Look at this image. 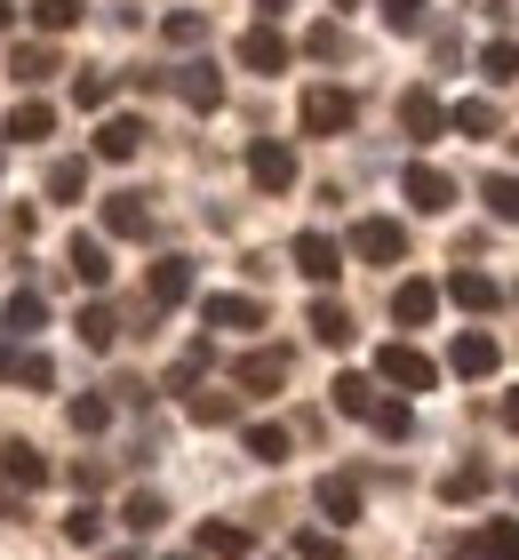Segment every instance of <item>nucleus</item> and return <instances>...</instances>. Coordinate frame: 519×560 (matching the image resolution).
<instances>
[{
	"instance_id": "nucleus-1",
	"label": "nucleus",
	"mask_w": 519,
	"mask_h": 560,
	"mask_svg": "<svg viewBox=\"0 0 519 560\" xmlns=\"http://www.w3.org/2000/svg\"><path fill=\"white\" fill-rule=\"evenodd\" d=\"M352 257L400 265V257H408V224H392V217H359V224H352Z\"/></svg>"
},
{
	"instance_id": "nucleus-2",
	"label": "nucleus",
	"mask_w": 519,
	"mask_h": 560,
	"mask_svg": "<svg viewBox=\"0 0 519 560\" xmlns=\"http://www.w3.org/2000/svg\"><path fill=\"white\" fill-rule=\"evenodd\" d=\"M248 176H256V192H288L296 185V152L280 137H256L248 144Z\"/></svg>"
},
{
	"instance_id": "nucleus-3",
	"label": "nucleus",
	"mask_w": 519,
	"mask_h": 560,
	"mask_svg": "<svg viewBox=\"0 0 519 560\" xmlns=\"http://www.w3.org/2000/svg\"><path fill=\"white\" fill-rule=\"evenodd\" d=\"M448 369L480 385V376H496V369H504V345H496V337H480V328H463V337L448 345Z\"/></svg>"
},
{
	"instance_id": "nucleus-4",
	"label": "nucleus",
	"mask_w": 519,
	"mask_h": 560,
	"mask_svg": "<svg viewBox=\"0 0 519 560\" xmlns=\"http://www.w3.org/2000/svg\"><path fill=\"white\" fill-rule=\"evenodd\" d=\"M384 376H392L400 393H432L439 385V369H432V352H415V345H384V361H376Z\"/></svg>"
},
{
	"instance_id": "nucleus-5",
	"label": "nucleus",
	"mask_w": 519,
	"mask_h": 560,
	"mask_svg": "<svg viewBox=\"0 0 519 560\" xmlns=\"http://www.w3.org/2000/svg\"><path fill=\"white\" fill-rule=\"evenodd\" d=\"M304 129H311V137L352 129V96H344V89H304Z\"/></svg>"
},
{
	"instance_id": "nucleus-6",
	"label": "nucleus",
	"mask_w": 519,
	"mask_h": 560,
	"mask_svg": "<svg viewBox=\"0 0 519 560\" xmlns=\"http://www.w3.org/2000/svg\"><path fill=\"white\" fill-rule=\"evenodd\" d=\"M144 296H152V313L185 304V296H192V265H185V257H161V265H152V280H144Z\"/></svg>"
},
{
	"instance_id": "nucleus-7",
	"label": "nucleus",
	"mask_w": 519,
	"mask_h": 560,
	"mask_svg": "<svg viewBox=\"0 0 519 560\" xmlns=\"http://www.w3.org/2000/svg\"><path fill=\"white\" fill-rule=\"evenodd\" d=\"M408 200H415L424 217L456 209V176H448V168H408Z\"/></svg>"
},
{
	"instance_id": "nucleus-8",
	"label": "nucleus",
	"mask_w": 519,
	"mask_h": 560,
	"mask_svg": "<svg viewBox=\"0 0 519 560\" xmlns=\"http://www.w3.org/2000/svg\"><path fill=\"white\" fill-rule=\"evenodd\" d=\"M104 233H120V241H144V233H152V209H144V192H113V200H104Z\"/></svg>"
},
{
	"instance_id": "nucleus-9",
	"label": "nucleus",
	"mask_w": 519,
	"mask_h": 560,
	"mask_svg": "<svg viewBox=\"0 0 519 560\" xmlns=\"http://www.w3.org/2000/svg\"><path fill=\"white\" fill-rule=\"evenodd\" d=\"M296 272L304 280H335V272H344V248H335L328 233H304L296 241Z\"/></svg>"
},
{
	"instance_id": "nucleus-10",
	"label": "nucleus",
	"mask_w": 519,
	"mask_h": 560,
	"mask_svg": "<svg viewBox=\"0 0 519 560\" xmlns=\"http://www.w3.org/2000/svg\"><path fill=\"white\" fill-rule=\"evenodd\" d=\"M176 96H185L192 113H216V105H224V81H216V65H185V72H176Z\"/></svg>"
},
{
	"instance_id": "nucleus-11",
	"label": "nucleus",
	"mask_w": 519,
	"mask_h": 560,
	"mask_svg": "<svg viewBox=\"0 0 519 560\" xmlns=\"http://www.w3.org/2000/svg\"><path fill=\"white\" fill-rule=\"evenodd\" d=\"M0 480H9V489H40V480H48V456L24 448V441H9V448H0Z\"/></svg>"
},
{
	"instance_id": "nucleus-12",
	"label": "nucleus",
	"mask_w": 519,
	"mask_h": 560,
	"mask_svg": "<svg viewBox=\"0 0 519 560\" xmlns=\"http://www.w3.org/2000/svg\"><path fill=\"white\" fill-rule=\"evenodd\" d=\"M439 120H448V113H439V96H424V89H408V96H400V129H408L415 144H432V137H439Z\"/></svg>"
},
{
	"instance_id": "nucleus-13",
	"label": "nucleus",
	"mask_w": 519,
	"mask_h": 560,
	"mask_svg": "<svg viewBox=\"0 0 519 560\" xmlns=\"http://www.w3.org/2000/svg\"><path fill=\"white\" fill-rule=\"evenodd\" d=\"M359 504H368V497H359V480H352V472H328V480H320V513H328V521H344V528H352V521H359Z\"/></svg>"
},
{
	"instance_id": "nucleus-14",
	"label": "nucleus",
	"mask_w": 519,
	"mask_h": 560,
	"mask_svg": "<svg viewBox=\"0 0 519 560\" xmlns=\"http://www.w3.org/2000/svg\"><path fill=\"white\" fill-rule=\"evenodd\" d=\"M432 313H439V289H432V280H400V289H392V320L424 328Z\"/></svg>"
},
{
	"instance_id": "nucleus-15",
	"label": "nucleus",
	"mask_w": 519,
	"mask_h": 560,
	"mask_svg": "<svg viewBox=\"0 0 519 560\" xmlns=\"http://www.w3.org/2000/svg\"><path fill=\"white\" fill-rule=\"evenodd\" d=\"M137 144H144V120H128V113H113V120L96 129V152H104V161H137Z\"/></svg>"
},
{
	"instance_id": "nucleus-16",
	"label": "nucleus",
	"mask_w": 519,
	"mask_h": 560,
	"mask_svg": "<svg viewBox=\"0 0 519 560\" xmlns=\"http://www.w3.org/2000/svg\"><path fill=\"white\" fill-rule=\"evenodd\" d=\"M240 65H248V72H280V65H288V40H280L272 24H256V33L240 40Z\"/></svg>"
},
{
	"instance_id": "nucleus-17",
	"label": "nucleus",
	"mask_w": 519,
	"mask_h": 560,
	"mask_svg": "<svg viewBox=\"0 0 519 560\" xmlns=\"http://www.w3.org/2000/svg\"><path fill=\"white\" fill-rule=\"evenodd\" d=\"M72 280H89V289H104V280H113V257H104L96 233H72Z\"/></svg>"
},
{
	"instance_id": "nucleus-18",
	"label": "nucleus",
	"mask_w": 519,
	"mask_h": 560,
	"mask_svg": "<svg viewBox=\"0 0 519 560\" xmlns=\"http://www.w3.org/2000/svg\"><path fill=\"white\" fill-rule=\"evenodd\" d=\"M448 296L463 304V313H496V304H504V289H496L487 272H456V280H448Z\"/></svg>"
},
{
	"instance_id": "nucleus-19",
	"label": "nucleus",
	"mask_w": 519,
	"mask_h": 560,
	"mask_svg": "<svg viewBox=\"0 0 519 560\" xmlns=\"http://www.w3.org/2000/svg\"><path fill=\"white\" fill-rule=\"evenodd\" d=\"M208 328H264V304L256 296H208Z\"/></svg>"
},
{
	"instance_id": "nucleus-20",
	"label": "nucleus",
	"mask_w": 519,
	"mask_h": 560,
	"mask_svg": "<svg viewBox=\"0 0 519 560\" xmlns=\"http://www.w3.org/2000/svg\"><path fill=\"white\" fill-rule=\"evenodd\" d=\"M240 385H248V393L288 385V352H248V361H240Z\"/></svg>"
},
{
	"instance_id": "nucleus-21",
	"label": "nucleus",
	"mask_w": 519,
	"mask_h": 560,
	"mask_svg": "<svg viewBox=\"0 0 519 560\" xmlns=\"http://www.w3.org/2000/svg\"><path fill=\"white\" fill-rule=\"evenodd\" d=\"M328 393H335V409H344V417H376V400H384V393L368 385V376H352V369H344V376H335V385H328Z\"/></svg>"
},
{
	"instance_id": "nucleus-22",
	"label": "nucleus",
	"mask_w": 519,
	"mask_h": 560,
	"mask_svg": "<svg viewBox=\"0 0 519 560\" xmlns=\"http://www.w3.org/2000/svg\"><path fill=\"white\" fill-rule=\"evenodd\" d=\"M9 72H16V81H24V89H40V81H48V72H57V48H48V40H24V48H16V57H9Z\"/></svg>"
},
{
	"instance_id": "nucleus-23",
	"label": "nucleus",
	"mask_w": 519,
	"mask_h": 560,
	"mask_svg": "<svg viewBox=\"0 0 519 560\" xmlns=\"http://www.w3.org/2000/svg\"><path fill=\"white\" fill-rule=\"evenodd\" d=\"M48 129H57V113H48V105H40V96H24V105L9 113V137H16V144H40Z\"/></svg>"
},
{
	"instance_id": "nucleus-24",
	"label": "nucleus",
	"mask_w": 519,
	"mask_h": 560,
	"mask_svg": "<svg viewBox=\"0 0 519 560\" xmlns=\"http://www.w3.org/2000/svg\"><path fill=\"white\" fill-rule=\"evenodd\" d=\"M311 337H320V345H352V313L335 296H320V304H311Z\"/></svg>"
},
{
	"instance_id": "nucleus-25",
	"label": "nucleus",
	"mask_w": 519,
	"mask_h": 560,
	"mask_svg": "<svg viewBox=\"0 0 519 560\" xmlns=\"http://www.w3.org/2000/svg\"><path fill=\"white\" fill-rule=\"evenodd\" d=\"M480 560H519V521H487L480 537H472Z\"/></svg>"
},
{
	"instance_id": "nucleus-26",
	"label": "nucleus",
	"mask_w": 519,
	"mask_h": 560,
	"mask_svg": "<svg viewBox=\"0 0 519 560\" xmlns=\"http://www.w3.org/2000/svg\"><path fill=\"white\" fill-rule=\"evenodd\" d=\"M480 81H496V89L519 81V48H511V40H487V48H480Z\"/></svg>"
},
{
	"instance_id": "nucleus-27",
	"label": "nucleus",
	"mask_w": 519,
	"mask_h": 560,
	"mask_svg": "<svg viewBox=\"0 0 519 560\" xmlns=\"http://www.w3.org/2000/svg\"><path fill=\"white\" fill-rule=\"evenodd\" d=\"M200 552H216V560H248V528L208 521V528H200Z\"/></svg>"
},
{
	"instance_id": "nucleus-28",
	"label": "nucleus",
	"mask_w": 519,
	"mask_h": 560,
	"mask_svg": "<svg viewBox=\"0 0 519 560\" xmlns=\"http://www.w3.org/2000/svg\"><path fill=\"white\" fill-rule=\"evenodd\" d=\"M480 200H487V217H496V224H519V176H487Z\"/></svg>"
},
{
	"instance_id": "nucleus-29",
	"label": "nucleus",
	"mask_w": 519,
	"mask_h": 560,
	"mask_svg": "<svg viewBox=\"0 0 519 560\" xmlns=\"http://www.w3.org/2000/svg\"><path fill=\"white\" fill-rule=\"evenodd\" d=\"M456 129H463V137H496V129H504V113L487 105V96H463V105H456Z\"/></svg>"
},
{
	"instance_id": "nucleus-30",
	"label": "nucleus",
	"mask_w": 519,
	"mask_h": 560,
	"mask_svg": "<svg viewBox=\"0 0 519 560\" xmlns=\"http://www.w3.org/2000/svg\"><path fill=\"white\" fill-rule=\"evenodd\" d=\"M376 432H384V441H408V432H415V400H376V417H368Z\"/></svg>"
},
{
	"instance_id": "nucleus-31",
	"label": "nucleus",
	"mask_w": 519,
	"mask_h": 560,
	"mask_svg": "<svg viewBox=\"0 0 519 560\" xmlns=\"http://www.w3.org/2000/svg\"><path fill=\"white\" fill-rule=\"evenodd\" d=\"M248 456L256 465H280L288 456V424H248Z\"/></svg>"
},
{
	"instance_id": "nucleus-32",
	"label": "nucleus",
	"mask_w": 519,
	"mask_h": 560,
	"mask_svg": "<svg viewBox=\"0 0 519 560\" xmlns=\"http://www.w3.org/2000/svg\"><path fill=\"white\" fill-rule=\"evenodd\" d=\"M439 489H448V504H472V497H487V465H456Z\"/></svg>"
},
{
	"instance_id": "nucleus-33",
	"label": "nucleus",
	"mask_w": 519,
	"mask_h": 560,
	"mask_svg": "<svg viewBox=\"0 0 519 560\" xmlns=\"http://www.w3.org/2000/svg\"><path fill=\"white\" fill-rule=\"evenodd\" d=\"M113 337H120V320L104 313V304H89V313H81V345L89 352H113Z\"/></svg>"
},
{
	"instance_id": "nucleus-34",
	"label": "nucleus",
	"mask_w": 519,
	"mask_h": 560,
	"mask_svg": "<svg viewBox=\"0 0 519 560\" xmlns=\"http://www.w3.org/2000/svg\"><path fill=\"white\" fill-rule=\"evenodd\" d=\"M33 24L40 33H72V24H81V0H33Z\"/></svg>"
},
{
	"instance_id": "nucleus-35",
	"label": "nucleus",
	"mask_w": 519,
	"mask_h": 560,
	"mask_svg": "<svg viewBox=\"0 0 519 560\" xmlns=\"http://www.w3.org/2000/svg\"><path fill=\"white\" fill-rule=\"evenodd\" d=\"M161 521H168V504L152 497V489H137V497H128V528H137V537H152Z\"/></svg>"
},
{
	"instance_id": "nucleus-36",
	"label": "nucleus",
	"mask_w": 519,
	"mask_h": 560,
	"mask_svg": "<svg viewBox=\"0 0 519 560\" xmlns=\"http://www.w3.org/2000/svg\"><path fill=\"white\" fill-rule=\"evenodd\" d=\"M40 320H48V304H40L33 289H16V296H9V328H16V337H33Z\"/></svg>"
},
{
	"instance_id": "nucleus-37",
	"label": "nucleus",
	"mask_w": 519,
	"mask_h": 560,
	"mask_svg": "<svg viewBox=\"0 0 519 560\" xmlns=\"http://www.w3.org/2000/svg\"><path fill=\"white\" fill-rule=\"evenodd\" d=\"M192 417L200 424H232V417H240V400H232V393H192Z\"/></svg>"
},
{
	"instance_id": "nucleus-38",
	"label": "nucleus",
	"mask_w": 519,
	"mask_h": 560,
	"mask_svg": "<svg viewBox=\"0 0 519 560\" xmlns=\"http://www.w3.org/2000/svg\"><path fill=\"white\" fill-rule=\"evenodd\" d=\"M81 185H89L81 161H57V168H48V192H57V200H81Z\"/></svg>"
},
{
	"instance_id": "nucleus-39",
	"label": "nucleus",
	"mask_w": 519,
	"mask_h": 560,
	"mask_svg": "<svg viewBox=\"0 0 519 560\" xmlns=\"http://www.w3.org/2000/svg\"><path fill=\"white\" fill-rule=\"evenodd\" d=\"M311 57H320V65H335V57H344V24H311Z\"/></svg>"
},
{
	"instance_id": "nucleus-40",
	"label": "nucleus",
	"mask_w": 519,
	"mask_h": 560,
	"mask_svg": "<svg viewBox=\"0 0 519 560\" xmlns=\"http://www.w3.org/2000/svg\"><path fill=\"white\" fill-rule=\"evenodd\" d=\"M96 528H104L96 504H72V513H64V537H72V545H96Z\"/></svg>"
},
{
	"instance_id": "nucleus-41",
	"label": "nucleus",
	"mask_w": 519,
	"mask_h": 560,
	"mask_svg": "<svg viewBox=\"0 0 519 560\" xmlns=\"http://www.w3.org/2000/svg\"><path fill=\"white\" fill-rule=\"evenodd\" d=\"M104 96H113V81H104V72H81V81H72V105H81V113H96Z\"/></svg>"
},
{
	"instance_id": "nucleus-42",
	"label": "nucleus",
	"mask_w": 519,
	"mask_h": 560,
	"mask_svg": "<svg viewBox=\"0 0 519 560\" xmlns=\"http://www.w3.org/2000/svg\"><path fill=\"white\" fill-rule=\"evenodd\" d=\"M384 24H392V33H415V24H424V0H384Z\"/></svg>"
},
{
	"instance_id": "nucleus-43",
	"label": "nucleus",
	"mask_w": 519,
	"mask_h": 560,
	"mask_svg": "<svg viewBox=\"0 0 519 560\" xmlns=\"http://www.w3.org/2000/svg\"><path fill=\"white\" fill-rule=\"evenodd\" d=\"M104 417H113V400H72V432H104Z\"/></svg>"
},
{
	"instance_id": "nucleus-44",
	"label": "nucleus",
	"mask_w": 519,
	"mask_h": 560,
	"mask_svg": "<svg viewBox=\"0 0 519 560\" xmlns=\"http://www.w3.org/2000/svg\"><path fill=\"white\" fill-rule=\"evenodd\" d=\"M161 33H168V40H176V48H192V40H200V33H208V24H200V16H192V9H176V16H168V24H161Z\"/></svg>"
},
{
	"instance_id": "nucleus-45",
	"label": "nucleus",
	"mask_w": 519,
	"mask_h": 560,
	"mask_svg": "<svg viewBox=\"0 0 519 560\" xmlns=\"http://www.w3.org/2000/svg\"><path fill=\"white\" fill-rule=\"evenodd\" d=\"M296 552H304V560H344V545H335V537H296Z\"/></svg>"
},
{
	"instance_id": "nucleus-46",
	"label": "nucleus",
	"mask_w": 519,
	"mask_h": 560,
	"mask_svg": "<svg viewBox=\"0 0 519 560\" xmlns=\"http://www.w3.org/2000/svg\"><path fill=\"white\" fill-rule=\"evenodd\" d=\"M504 424H511V432H519V393H511V400H504Z\"/></svg>"
},
{
	"instance_id": "nucleus-47",
	"label": "nucleus",
	"mask_w": 519,
	"mask_h": 560,
	"mask_svg": "<svg viewBox=\"0 0 519 560\" xmlns=\"http://www.w3.org/2000/svg\"><path fill=\"white\" fill-rule=\"evenodd\" d=\"M9 24H16V0H0V33H9Z\"/></svg>"
},
{
	"instance_id": "nucleus-48",
	"label": "nucleus",
	"mask_w": 519,
	"mask_h": 560,
	"mask_svg": "<svg viewBox=\"0 0 519 560\" xmlns=\"http://www.w3.org/2000/svg\"><path fill=\"white\" fill-rule=\"evenodd\" d=\"M264 9H272V16H280V9H296V0H264Z\"/></svg>"
},
{
	"instance_id": "nucleus-49",
	"label": "nucleus",
	"mask_w": 519,
	"mask_h": 560,
	"mask_svg": "<svg viewBox=\"0 0 519 560\" xmlns=\"http://www.w3.org/2000/svg\"><path fill=\"white\" fill-rule=\"evenodd\" d=\"M335 9H359V0H335Z\"/></svg>"
}]
</instances>
